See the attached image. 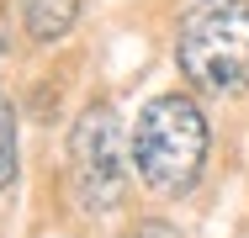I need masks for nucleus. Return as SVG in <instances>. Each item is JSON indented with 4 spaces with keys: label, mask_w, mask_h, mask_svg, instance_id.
<instances>
[{
    "label": "nucleus",
    "mask_w": 249,
    "mask_h": 238,
    "mask_svg": "<svg viewBox=\"0 0 249 238\" xmlns=\"http://www.w3.org/2000/svg\"><path fill=\"white\" fill-rule=\"evenodd\" d=\"M207 117L191 95H154L133 127V170L159 196H186L207 164Z\"/></svg>",
    "instance_id": "nucleus-1"
},
{
    "label": "nucleus",
    "mask_w": 249,
    "mask_h": 238,
    "mask_svg": "<svg viewBox=\"0 0 249 238\" xmlns=\"http://www.w3.org/2000/svg\"><path fill=\"white\" fill-rule=\"evenodd\" d=\"M175 64L207 95L249 90V0H196L180 21Z\"/></svg>",
    "instance_id": "nucleus-2"
},
{
    "label": "nucleus",
    "mask_w": 249,
    "mask_h": 238,
    "mask_svg": "<svg viewBox=\"0 0 249 238\" xmlns=\"http://www.w3.org/2000/svg\"><path fill=\"white\" fill-rule=\"evenodd\" d=\"M127 143L111 106H85L69 133V180L85 212H111L127 196Z\"/></svg>",
    "instance_id": "nucleus-3"
},
{
    "label": "nucleus",
    "mask_w": 249,
    "mask_h": 238,
    "mask_svg": "<svg viewBox=\"0 0 249 238\" xmlns=\"http://www.w3.org/2000/svg\"><path fill=\"white\" fill-rule=\"evenodd\" d=\"M80 21V0H21V27L32 43H58Z\"/></svg>",
    "instance_id": "nucleus-4"
},
{
    "label": "nucleus",
    "mask_w": 249,
    "mask_h": 238,
    "mask_svg": "<svg viewBox=\"0 0 249 238\" xmlns=\"http://www.w3.org/2000/svg\"><path fill=\"white\" fill-rule=\"evenodd\" d=\"M11 180H16V111L0 95V190H11Z\"/></svg>",
    "instance_id": "nucleus-5"
},
{
    "label": "nucleus",
    "mask_w": 249,
    "mask_h": 238,
    "mask_svg": "<svg viewBox=\"0 0 249 238\" xmlns=\"http://www.w3.org/2000/svg\"><path fill=\"white\" fill-rule=\"evenodd\" d=\"M133 238H186L175 222H164V217H143L138 228H133Z\"/></svg>",
    "instance_id": "nucleus-6"
}]
</instances>
